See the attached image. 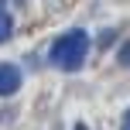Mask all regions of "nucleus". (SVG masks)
I'll use <instances>...</instances> for the list:
<instances>
[{"label": "nucleus", "instance_id": "nucleus-6", "mask_svg": "<svg viewBox=\"0 0 130 130\" xmlns=\"http://www.w3.org/2000/svg\"><path fill=\"white\" fill-rule=\"evenodd\" d=\"M75 130H86V123H75Z\"/></svg>", "mask_w": 130, "mask_h": 130}, {"label": "nucleus", "instance_id": "nucleus-1", "mask_svg": "<svg viewBox=\"0 0 130 130\" xmlns=\"http://www.w3.org/2000/svg\"><path fill=\"white\" fill-rule=\"evenodd\" d=\"M86 55H89V34L82 27H75V31H65L62 38H55L52 52H48V62L62 72H79L86 65Z\"/></svg>", "mask_w": 130, "mask_h": 130}, {"label": "nucleus", "instance_id": "nucleus-4", "mask_svg": "<svg viewBox=\"0 0 130 130\" xmlns=\"http://www.w3.org/2000/svg\"><path fill=\"white\" fill-rule=\"evenodd\" d=\"M120 65H130V41L120 48Z\"/></svg>", "mask_w": 130, "mask_h": 130}, {"label": "nucleus", "instance_id": "nucleus-2", "mask_svg": "<svg viewBox=\"0 0 130 130\" xmlns=\"http://www.w3.org/2000/svg\"><path fill=\"white\" fill-rule=\"evenodd\" d=\"M21 69L17 65H0V96H14L21 89Z\"/></svg>", "mask_w": 130, "mask_h": 130}, {"label": "nucleus", "instance_id": "nucleus-3", "mask_svg": "<svg viewBox=\"0 0 130 130\" xmlns=\"http://www.w3.org/2000/svg\"><path fill=\"white\" fill-rule=\"evenodd\" d=\"M10 34H14V17L0 7V45H4V41H10Z\"/></svg>", "mask_w": 130, "mask_h": 130}, {"label": "nucleus", "instance_id": "nucleus-5", "mask_svg": "<svg viewBox=\"0 0 130 130\" xmlns=\"http://www.w3.org/2000/svg\"><path fill=\"white\" fill-rule=\"evenodd\" d=\"M123 130H130V110H127V117H123Z\"/></svg>", "mask_w": 130, "mask_h": 130}]
</instances>
